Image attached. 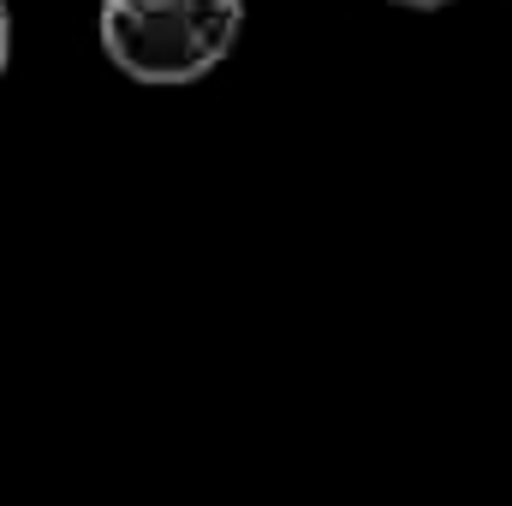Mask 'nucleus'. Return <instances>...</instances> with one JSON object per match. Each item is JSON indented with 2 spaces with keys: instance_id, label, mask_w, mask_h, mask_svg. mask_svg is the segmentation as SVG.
<instances>
[{
  "instance_id": "nucleus-1",
  "label": "nucleus",
  "mask_w": 512,
  "mask_h": 506,
  "mask_svg": "<svg viewBox=\"0 0 512 506\" xmlns=\"http://www.w3.org/2000/svg\"><path fill=\"white\" fill-rule=\"evenodd\" d=\"M96 36L120 78L179 90L233 60L245 36V0H102Z\"/></svg>"
},
{
  "instance_id": "nucleus-2",
  "label": "nucleus",
  "mask_w": 512,
  "mask_h": 506,
  "mask_svg": "<svg viewBox=\"0 0 512 506\" xmlns=\"http://www.w3.org/2000/svg\"><path fill=\"white\" fill-rule=\"evenodd\" d=\"M6 60H12V12L0 0V78H6Z\"/></svg>"
},
{
  "instance_id": "nucleus-3",
  "label": "nucleus",
  "mask_w": 512,
  "mask_h": 506,
  "mask_svg": "<svg viewBox=\"0 0 512 506\" xmlns=\"http://www.w3.org/2000/svg\"><path fill=\"white\" fill-rule=\"evenodd\" d=\"M393 6H405V12H441V6H453V0H393Z\"/></svg>"
}]
</instances>
